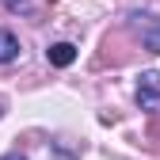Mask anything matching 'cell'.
<instances>
[{"label":"cell","mask_w":160,"mask_h":160,"mask_svg":"<svg viewBox=\"0 0 160 160\" xmlns=\"http://www.w3.org/2000/svg\"><path fill=\"white\" fill-rule=\"evenodd\" d=\"M126 19H130V27L137 31L141 46L149 53H160V15H152V12H130Z\"/></svg>","instance_id":"6da1fadb"},{"label":"cell","mask_w":160,"mask_h":160,"mask_svg":"<svg viewBox=\"0 0 160 160\" xmlns=\"http://www.w3.org/2000/svg\"><path fill=\"white\" fill-rule=\"evenodd\" d=\"M137 107L160 111V69H145L137 76Z\"/></svg>","instance_id":"7a4b0ae2"},{"label":"cell","mask_w":160,"mask_h":160,"mask_svg":"<svg viewBox=\"0 0 160 160\" xmlns=\"http://www.w3.org/2000/svg\"><path fill=\"white\" fill-rule=\"evenodd\" d=\"M46 57H50L53 69H69V65L76 61V46H72V42H53V46L46 50Z\"/></svg>","instance_id":"3957f363"},{"label":"cell","mask_w":160,"mask_h":160,"mask_svg":"<svg viewBox=\"0 0 160 160\" xmlns=\"http://www.w3.org/2000/svg\"><path fill=\"white\" fill-rule=\"evenodd\" d=\"M15 57H19V38H15L12 31H4V27H0V65L15 61Z\"/></svg>","instance_id":"277c9868"},{"label":"cell","mask_w":160,"mask_h":160,"mask_svg":"<svg viewBox=\"0 0 160 160\" xmlns=\"http://www.w3.org/2000/svg\"><path fill=\"white\" fill-rule=\"evenodd\" d=\"M4 4H8V12H27L31 0H4Z\"/></svg>","instance_id":"5b68a950"},{"label":"cell","mask_w":160,"mask_h":160,"mask_svg":"<svg viewBox=\"0 0 160 160\" xmlns=\"http://www.w3.org/2000/svg\"><path fill=\"white\" fill-rule=\"evenodd\" d=\"M0 160H27V156H23V152L15 149V152H8V156H0Z\"/></svg>","instance_id":"8992f818"},{"label":"cell","mask_w":160,"mask_h":160,"mask_svg":"<svg viewBox=\"0 0 160 160\" xmlns=\"http://www.w3.org/2000/svg\"><path fill=\"white\" fill-rule=\"evenodd\" d=\"M0 114H4V107H0Z\"/></svg>","instance_id":"52a82bcc"}]
</instances>
